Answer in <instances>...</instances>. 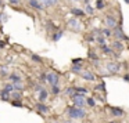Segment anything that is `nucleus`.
Masks as SVG:
<instances>
[{
    "mask_svg": "<svg viewBox=\"0 0 129 123\" xmlns=\"http://www.w3.org/2000/svg\"><path fill=\"white\" fill-rule=\"evenodd\" d=\"M0 22H2V13H0Z\"/></svg>",
    "mask_w": 129,
    "mask_h": 123,
    "instance_id": "46",
    "label": "nucleus"
},
{
    "mask_svg": "<svg viewBox=\"0 0 129 123\" xmlns=\"http://www.w3.org/2000/svg\"><path fill=\"white\" fill-rule=\"evenodd\" d=\"M62 35H64V32H62L61 29H58V31L53 35V37H51V39H53V42H58V40L62 37Z\"/></svg>",
    "mask_w": 129,
    "mask_h": 123,
    "instance_id": "16",
    "label": "nucleus"
},
{
    "mask_svg": "<svg viewBox=\"0 0 129 123\" xmlns=\"http://www.w3.org/2000/svg\"><path fill=\"white\" fill-rule=\"evenodd\" d=\"M86 104H87L89 106H92V108H93V106L96 105V101H94V98H93V97H87V98H86Z\"/></svg>",
    "mask_w": 129,
    "mask_h": 123,
    "instance_id": "25",
    "label": "nucleus"
},
{
    "mask_svg": "<svg viewBox=\"0 0 129 123\" xmlns=\"http://www.w3.org/2000/svg\"><path fill=\"white\" fill-rule=\"evenodd\" d=\"M94 90H99V91H106V84H104V83L97 84V86H94Z\"/></svg>",
    "mask_w": 129,
    "mask_h": 123,
    "instance_id": "28",
    "label": "nucleus"
},
{
    "mask_svg": "<svg viewBox=\"0 0 129 123\" xmlns=\"http://www.w3.org/2000/svg\"><path fill=\"white\" fill-rule=\"evenodd\" d=\"M106 25L108 26V28H115L117 26V20H115L114 15H106Z\"/></svg>",
    "mask_w": 129,
    "mask_h": 123,
    "instance_id": "7",
    "label": "nucleus"
},
{
    "mask_svg": "<svg viewBox=\"0 0 129 123\" xmlns=\"http://www.w3.org/2000/svg\"><path fill=\"white\" fill-rule=\"evenodd\" d=\"M10 4H13V6H17V4H20V2L21 0H7Z\"/></svg>",
    "mask_w": 129,
    "mask_h": 123,
    "instance_id": "38",
    "label": "nucleus"
},
{
    "mask_svg": "<svg viewBox=\"0 0 129 123\" xmlns=\"http://www.w3.org/2000/svg\"><path fill=\"white\" fill-rule=\"evenodd\" d=\"M96 42H97L100 46L106 44V36H104V35H100V36H96Z\"/></svg>",
    "mask_w": 129,
    "mask_h": 123,
    "instance_id": "20",
    "label": "nucleus"
},
{
    "mask_svg": "<svg viewBox=\"0 0 129 123\" xmlns=\"http://www.w3.org/2000/svg\"><path fill=\"white\" fill-rule=\"evenodd\" d=\"M7 20H9V15H6V14L2 13V22H7Z\"/></svg>",
    "mask_w": 129,
    "mask_h": 123,
    "instance_id": "40",
    "label": "nucleus"
},
{
    "mask_svg": "<svg viewBox=\"0 0 129 123\" xmlns=\"http://www.w3.org/2000/svg\"><path fill=\"white\" fill-rule=\"evenodd\" d=\"M28 6L34 10H38V11H42L43 7H45L40 3V0H28Z\"/></svg>",
    "mask_w": 129,
    "mask_h": 123,
    "instance_id": "6",
    "label": "nucleus"
},
{
    "mask_svg": "<svg viewBox=\"0 0 129 123\" xmlns=\"http://www.w3.org/2000/svg\"><path fill=\"white\" fill-rule=\"evenodd\" d=\"M110 123H118V122H110Z\"/></svg>",
    "mask_w": 129,
    "mask_h": 123,
    "instance_id": "48",
    "label": "nucleus"
},
{
    "mask_svg": "<svg viewBox=\"0 0 129 123\" xmlns=\"http://www.w3.org/2000/svg\"><path fill=\"white\" fill-rule=\"evenodd\" d=\"M85 13L89 14V15H93V14H94V9H93L90 4H86V6H85Z\"/></svg>",
    "mask_w": 129,
    "mask_h": 123,
    "instance_id": "22",
    "label": "nucleus"
},
{
    "mask_svg": "<svg viewBox=\"0 0 129 123\" xmlns=\"http://www.w3.org/2000/svg\"><path fill=\"white\" fill-rule=\"evenodd\" d=\"M94 36H100V35H103V32H101V29H93V32H92Z\"/></svg>",
    "mask_w": 129,
    "mask_h": 123,
    "instance_id": "36",
    "label": "nucleus"
},
{
    "mask_svg": "<svg viewBox=\"0 0 129 123\" xmlns=\"http://www.w3.org/2000/svg\"><path fill=\"white\" fill-rule=\"evenodd\" d=\"M111 113L114 115V116H117V117H121V116H123L125 112H123L121 108H111Z\"/></svg>",
    "mask_w": 129,
    "mask_h": 123,
    "instance_id": "15",
    "label": "nucleus"
},
{
    "mask_svg": "<svg viewBox=\"0 0 129 123\" xmlns=\"http://www.w3.org/2000/svg\"><path fill=\"white\" fill-rule=\"evenodd\" d=\"M125 3H128V4H129V0H125Z\"/></svg>",
    "mask_w": 129,
    "mask_h": 123,
    "instance_id": "47",
    "label": "nucleus"
},
{
    "mask_svg": "<svg viewBox=\"0 0 129 123\" xmlns=\"http://www.w3.org/2000/svg\"><path fill=\"white\" fill-rule=\"evenodd\" d=\"M71 100H72L74 105H76V106H85V104H86V98H85V94H82V93L74 91V94L71 95Z\"/></svg>",
    "mask_w": 129,
    "mask_h": 123,
    "instance_id": "2",
    "label": "nucleus"
},
{
    "mask_svg": "<svg viewBox=\"0 0 129 123\" xmlns=\"http://www.w3.org/2000/svg\"><path fill=\"white\" fill-rule=\"evenodd\" d=\"M24 86L21 83H14V91H22Z\"/></svg>",
    "mask_w": 129,
    "mask_h": 123,
    "instance_id": "29",
    "label": "nucleus"
},
{
    "mask_svg": "<svg viewBox=\"0 0 129 123\" xmlns=\"http://www.w3.org/2000/svg\"><path fill=\"white\" fill-rule=\"evenodd\" d=\"M68 115H70L71 119H83L86 116V111H85L82 106H78V108H68Z\"/></svg>",
    "mask_w": 129,
    "mask_h": 123,
    "instance_id": "1",
    "label": "nucleus"
},
{
    "mask_svg": "<svg viewBox=\"0 0 129 123\" xmlns=\"http://www.w3.org/2000/svg\"><path fill=\"white\" fill-rule=\"evenodd\" d=\"M101 48H103L104 54H108V55H110V54H112V53H114V50H112L111 47H107L106 44H103V46H101Z\"/></svg>",
    "mask_w": 129,
    "mask_h": 123,
    "instance_id": "24",
    "label": "nucleus"
},
{
    "mask_svg": "<svg viewBox=\"0 0 129 123\" xmlns=\"http://www.w3.org/2000/svg\"><path fill=\"white\" fill-rule=\"evenodd\" d=\"M75 2H79V0H75Z\"/></svg>",
    "mask_w": 129,
    "mask_h": 123,
    "instance_id": "49",
    "label": "nucleus"
},
{
    "mask_svg": "<svg viewBox=\"0 0 129 123\" xmlns=\"http://www.w3.org/2000/svg\"><path fill=\"white\" fill-rule=\"evenodd\" d=\"M9 80H11L13 83H21L22 78L20 75H17V73H11V75H9Z\"/></svg>",
    "mask_w": 129,
    "mask_h": 123,
    "instance_id": "10",
    "label": "nucleus"
},
{
    "mask_svg": "<svg viewBox=\"0 0 129 123\" xmlns=\"http://www.w3.org/2000/svg\"><path fill=\"white\" fill-rule=\"evenodd\" d=\"M0 6H3V0H0Z\"/></svg>",
    "mask_w": 129,
    "mask_h": 123,
    "instance_id": "45",
    "label": "nucleus"
},
{
    "mask_svg": "<svg viewBox=\"0 0 129 123\" xmlns=\"http://www.w3.org/2000/svg\"><path fill=\"white\" fill-rule=\"evenodd\" d=\"M112 35H114V36L117 37L118 40H129L128 36L123 33V31H122V28H121V26H118V28L115 26V31L112 32Z\"/></svg>",
    "mask_w": 129,
    "mask_h": 123,
    "instance_id": "5",
    "label": "nucleus"
},
{
    "mask_svg": "<svg viewBox=\"0 0 129 123\" xmlns=\"http://www.w3.org/2000/svg\"><path fill=\"white\" fill-rule=\"evenodd\" d=\"M71 13H72L74 17H83L86 13H85V10L82 9H78V7H74V9H71Z\"/></svg>",
    "mask_w": 129,
    "mask_h": 123,
    "instance_id": "9",
    "label": "nucleus"
},
{
    "mask_svg": "<svg viewBox=\"0 0 129 123\" xmlns=\"http://www.w3.org/2000/svg\"><path fill=\"white\" fill-rule=\"evenodd\" d=\"M51 93H53V94H58V93H60V87L57 86V84H53V86H51Z\"/></svg>",
    "mask_w": 129,
    "mask_h": 123,
    "instance_id": "31",
    "label": "nucleus"
},
{
    "mask_svg": "<svg viewBox=\"0 0 129 123\" xmlns=\"http://www.w3.org/2000/svg\"><path fill=\"white\" fill-rule=\"evenodd\" d=\"M64 123H74V122H72V120H65Z\"/></svg>",
    "mask_w": 129,
    "mask_h": 123,
    "instance_id": "44",
    "label": "nucleus"
},
{
    "mask_svg": "<svg viewBox=\"0 0 129 123\" xmlns=\"http://www.w3.org/2000/svg\"><path fill=\"white\" fill-rule=\"evenodd\" d=\"M83 2H85V4H89L90 3V0H83Z\"/></svg>",
    "mask_w": 129,
    "mask_h": 123,
    "instance_id": "43",
    "label": "nucleus"
},
{
    "mask_svg": "<svg viewBox=\"0 0 129 123\" xmlns=\"http://www.w3.org/2000/svg\"><path fill=\"white\" fill-rule=\"evenodd\" d=\"M31 59H32V61H35V62H39V64L42 62V58H40L39 55H36V54H32V55H31Z\"/></svg>",
    "mask_w": 129,
    "mask_h": 123,
    "instance_id": "30",
    "label": "nucleus"
},
{
    "mask_svg": "<svg viewBox=\"0 0 129 123\" xmlns=\"http://www.w3.org/2000/svg\"><path fill=\"white\" fill-rule=\"evenodd\" d=\"M106 69L110 73L115 75V73H118L121 71V64H119V62H115V61L107 62V64H106Z\"/></svg>",
    "mask_w": 129,
    "mask_h": 123,
    "instance_id": "3",
    "label": "nucleus"
},
{
    "mask_svg": "<svg viewBox=\"0 0 129 123\" xmlns=\"http://www.w3.org/2000/svg\"><path fill=\"white\" fill-rule=\"evenodd\" d=\"M36 108H38V111L42 112V113H47V112H49V108H47V106H46L43 102H40V101L36 104Z\"/></svg>",
    "mask_w": 129,
    "mask_h": 123,
    "instance_id": "13",
    "label": "nucleus"
},
{
    "mask_svg": "<svg viewBox=\"0 0 129 123\" xmlns=\"http://www.w3.org/2000/svg\"><path fill=\"white\" fill-rule=\"evenodd\" d=\"M123 80H125V82H129V75H125V76H123Z\"/></svg>",
    "mask_w": 129,
    "mask_h": 123,
    "instance_id": "42",
    "label": "nucleus"
},
{
    "mask_svg": "<svg viewBox=\"0 0 129 123\" xmlns=\"http://www.w3.org/2000/svg\"><path fill=\"white\" fill-rule=\"evenodd\" d=\"M34 89H35V91H38V93H39L40 90H43V86H42V84H35V87H34Z\"/></svg>",
    "mask_w": 129,
    "mask_h": 123,
    "instance_id": "39",
    "label": "nucleus"
},
{
    "mask_svg": "<svg viewBox=\"0 0 129 123\" xmlns=\"http://www.w3.org/2000/svg\"><path fill=\"white\" fill-rule=\"evenodd\" d=\"M21 97H22V95H21V93L13 91V98H14V100H21Z\"/></svg>",
    "mask_w": 129,
    "mask_h": 123,
    "instance_id": "33",
    "label": "nucleus"
},
{
    "mask_svg": "<svg viewBox=\"0 0 129 123\" xmlns=\"http://www.w3.org/2000/svg\"><path fill=\"white\" fill-rule=\"evenodd\" d=\"M89 58H90V59H93V61H99L97 54H94L93 51H90V53H89Z\"/></svg>",
    "mask_w": 129,
    "mask_h": 123,
    "instance_id": "32",
    "label": "nucleus"
},
{
    "mask_svg": "<svg viewBox=\"0 0 129 123\" xmlns=\"http://www.w3.org/2000/svg\"><path fill=\"white\" fill-rule=\"evenodd\" d=\"M58 80H60V76L57 75L56 72H49L47 73V83L50 84V86H53V84H58Z\"/></svg>",
    "mask_w": 129,
    "mask_h": 123,
    "instance_id": "4",
    "label": "nucleus"
},
{
    "mask_svg": "<svg viewBox=\"0 0 129 123\" xmlns=\"http://www.w3.org/2000/svg\"><path fill=\"white\" fill-rule=\"evenodd\" d=\"M7 72H9V71H7V67H3V68H2L0 75H2V76H7Z\"/></svg>",
    "mask_w": 129,
    "mask_h": 123,
    "instance_id": "37",
    "label": "nucleus"
},
{
    "mask_svg": "<svg viewBox=\"0 0 129 123\" xmlns=\"http://www.w3.org/2000/svg\"><path fill=\"white\" fill-rule=\"evenodd\" d=\"M71 69H72L74 73H79V72H82V65L81 64H74Z\"/></svg>",
    "mask_w": 129,
    "mask_h": 123,
    "instance_id": "19",
    "label": "nucleus"
},
{
    "mask_svg": "<svg viewBox=\"0 0 129 123\" xmlns=\"http://www.w3.org/2000/svg\"><path fill=\"white\" fill-rule=\"evenodd\" d=\"M39 80L40 82H46V80H47V73H40V75H39Z\"/></svg>",
    "mask_w": 129,
    "mask_h": 123,
    "instance_id": "34",
    "label": "nucleus"
},
{
    "mask_svg": "<svg viewBox=\"0 0 129 123\" xmlns=\"http://www.w3.org/2000/svg\"><path fill=\"white\" fill-rule=\"evenodd\" d=\"M68 25H70L72 29H75L76 32H79V31H81V24L78 22V20H76L75 17H74V18H71V20L68 21Z\"/></svg>",
    "mask_w": 129,
    "mask_h": 123,
    "instance_id": "8",
    "label": "nucleus"
},
{
    "mask_svg": "<svg viewBox=\"0 0 129 123\" xmlns=\"http://www.w3.org/2000/svg\"><path fill=\"white\" fill-rule=\"evenodd\" d=\"M112 48H115V50L118 51H122L123 50V44H122V40H115L114 43H112Z\"/></svg>",
    "mask_w": 129,
    "mask_h": 123,
    "instance_id": "14",
    "label": "nucleus"
},
{
    "mask_svg": "<svg viewBox=\"0 0 129 123\" xmlns=\"http://www.w3.org/2000/svg\"><path fill=\"white\" fill-rule=\"evenodd\" d=\"M0 95H2V100H4V101H6V100H9V98H10V91H7V90H2V91H0Z\"/></svg>",
    "mask_w": 129,
    "mask_h": 123,
    "instance_id": "21",
    "label": "nucleus"
},
{
    "mask_svg": "<svg viewBox=\"0 0 129 123\" xmlns=\"http://www.w3.org/2000/svg\"><path fill=\"white\" fill-rule=\"evenodd\" d=\"M106 9V3H104L103 0H96V10H104Z\"/></svg>",
    "mask_w": 129,
    "mask_h": 123,
    "instance_id": "17",
    "label": "nucleus"
},
{
    "mask_svg": "<svg viewBox=\"0 0 129 123\" xmlns=\"http://www.w3.org/2000/svg\"><path fill=\"white\" fill-rule=\"evenodd\" d=\"M4 90H7V91L13 93V91H14V83H7L6 86H4Z\"/></svg>",
    "mask_w": 129,
    "mask_h": 123,
    "instance_id": "27",
    "label": "nucleus"
},
{
    "mask_svg": "<svg viewBox=\"0 0 129 123\" xmlns=\"http://www.w3.org/2000/svg\"><path fill=\"white\" fill-rule=\"evenodd\" d=\"M74 91L82 93V94H86V93H87V89H86V87H74Z\"/></svg>",
    "mask_w": 129,
    "mask_h": 123,
    "instance_id": "26",
    "label": "nucleus"
},
{
    "mask_svg": "<svg viewBox=\"0 0 129 123\" xmlns=\"http://www.w3.org/2000/svg\"><path fill=\"white\" fill-rule=\"evenodd\" d=\"M4 46H6V43H4V42H2V40H0V48H3Z\"/></svg>",
    "mask_w": 129,
    "mask_h": 123,
    "instance_id": "41",
    "label": "nucleus"
},
{
    "mask_svg": "<svg viewBox=\"0 0 129 123\" xmlns=\"http://www.w3.org/2000/svg\"><path fill=\"white\" fill-rule=\"evenodd\" d=\"M13 105H14V106H18V108H22V102H21V101L20 100H15V101H13Z\"/></svg>",
    "mask_w": 129,
    "mask_h": 123,
    "instance_id": "35",
    "label": "nucleus"
},
{
    "mask_svg": "<svg viewBox=\"0 0 129 123\" xmlns=\"http://www.w3.org/2000/svg\"><path fill=\"white\" fill-rule=\"evenodd\" d=\"M40 3H42L45 7H51V6L56 4V2H54V0H40Z\"/></svg>",
    "mask_w": 129,
    "mask_h": 123,
    "instance_id": "18",
    "label": "nucleus"
},
{
    "mask_svg": "<svg viewBox=\"0 0 129 123\" xmlns=\"http://www.w3.org/2000/svg\"><path fill=\"white\" fill-rule=\"evenodd\" d=\"M47 97H49L47 90H45V89H43V90H40V91H39V97H38V98H39V101H40V102L46 101V100H47Z\"/></svg>",
    "mask_w": 129,
    "mask_h": 123,
    "instance_id": "12",
    "label": "nucleus"
},
{
    "mask_svg": "<svg viewBox=\"0 0 129 123\" xmlns=\"http://www.w3.org/2000/svg\"><path fill=\"white\" fill-rule=\"evenodd\" d=\"M101 32H103V35L106 37H110L112 35V31H111V28H108V26H107V28H104V29H101Z\"/></svg>",
    "mask_w": 129,
    "mask_h": 123,
    "instance_id": "23",
    "label": "nucleus"
},
{
    "mask_svg": "<svg viewBox=\"0 0 129 123\" xmlns=\"http://www.w3.org/2000/svg\"><path fill=\"white\" fill-rule=\"evenodd\" d=\"M81 76L85 79V80H87V82H93L96 79V76L93 75V73H90V72H82Z\"/></svg>",
    "mask_w": 129,
    "mask_h": 123,
    "instance_id": "11",
    "label": "nucleus"
}]
</instances>
